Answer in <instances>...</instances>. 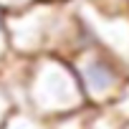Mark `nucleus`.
Wrapping results in <instances>:
<instances>
[{
	"label": "nucleus",
	"instance_id": "obj_1",
	"mask_svg": "<svg viewBox=\"0 0 129 129\" xmlns=\"http://www.w3.org/2000/svg\"><path fill=\"white\" fill-rule=\"evenodd\" d=\"M25 91L30 101V114L41 121L46 116H56V119L71 116L84 104V94L71 66L53 56L36 61Z\"/></svg>",
	"mask_w": 129,
	"mask_h": 129
},
{
	"label": "nucleus",
	"instance_id": "obj_2",
	"mask_svg": "<svg viewBox=\"0 0 129 129\" xmlns=\"http://www.w3.org/2000/svg\"><path fill=\"white\" fill-rule=\"evenodd\" d=\"M8 38L20 53H43L48 48L69 41L74 23L61 13L58 5H38L25 13H18L10 23H5Z\"/></svg>",
	"mask_w": 129,
	"mask_h": 129
},
{
	"label": "nucleus",
	"instance_id": "obj_3",
	"mask_svg": "<svg viewBox=\"0 0 129 129\" xmlns=\"http://www.w3.org/2000/svg\"><path fill=\"white\" fill-rule=\"evenodd\" d=\"M84 99H91L96 104H106L114 101L116 94L124 86L121 79V69L96 46L89 48H76V58L71 66Z\"/></svg>",
	"mask_w": 129,
	"mask_h": 129
},
{
	"label": "nucleus",
	"instance_id": "obj_4",
	"mask_svg": "<svg viewBox=\"0 0 129 129\" xmlns=\"http://www.w3.org/2000/svg\"><path fill=\"white\" fill-rule=\"evenodd\" d=\"M81 20L89 30L86 36L94 38V46L104 51L121 71L129 69V13L104 10L101 5H84Z\"/></svg>",
	"mask_w": 129,
	"mask_h": 129
},
{
	"label": "nucleus",
	"instance_id": "obj_5",
	"mask_svg": "<svg viewBox=\"0 0 129 129\" xmlns=\"http://www.w3.org/2000/svg\"><path fill=\"white\" fill-rule=\"evenodd\" d=\"M0 129H46V124L33 114H10Z\"/></svg>",
	"mask_w": 129,
	"mask_h": 129
},
{
	"label": "nucleus",
	"instance_id": "obj_6",
	"mask_svg": "<svg viewBox=\"0 0 129 129\" xmlns=\"http://www.w3.org/2000/svg\"><path fill=\"white\" fill-rule=\"evenodd\" d=\"M114 119H126L129 121V84L121 86V91L114 99Z\"/></svg>",
	"mask_w": 129,
	"mask_h": 129
},
{
	"label": "nucleus",
	"instance_id": "obj_7",
	"mask_svg": "<svg viewBox=\"0 0 129 129\" xmlns=\"http://www.w3.org/2000/svg\"><path fill=\"white\" fill-rule=\"evenodd\" d=\"M5 15H3V10H0V61L5 58V48H8V28H5Z\"/></svg>",
	"mask_w": 129,
	"mask_h": 129
},
{
	"label": "nucleus",
	"instance_id": "obj_8",
	"mask_svg": "<svg viewBox=\"0 0 129 129\" xmlns=\"http://www.w3.org/2000/svg\"><path fill=\"white\" fill-rule=\"evenodd\" d=\"M10 116V101H8V96H5V91L0 89V126H3V121Z\"/></svg>",
	"mask_w": 129,
	"mask_h": 129
},
{
	"label": "nucleus",
	"instance_id": "obj_9",
	"mask_svg": "<svg viewBox=\"0 0 129 129\" xmlns=\"http://www.w3.org/2000/svg\"><path fill=\"white\" fill-rule=\"evenodd\" d=\"M91 129H119V126H116V119H114V116H111V119H109V116H101V119H96V121L91 124Z\"/></svg>",
	"mask_w": 129,
	"mask_h": 129
},
{
	"label": "nucleus",
	"instance_id": "obj_10",
	"mask_svg": "<svg viewBox=\"0 0 129 129\" xmlns=\"http://www.w3.org/2000/svg\"><path fill=\"white\" fill-rule=\"evenodd\" d=\"M33 0H0V10H5V8H10V10H18V8H25V5H30Z\"/></svg>",
	"mask_w": 129,
	"mask_h": 129
}]
</instances>
